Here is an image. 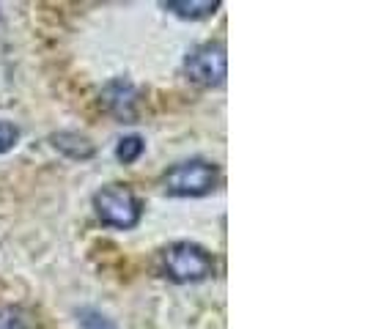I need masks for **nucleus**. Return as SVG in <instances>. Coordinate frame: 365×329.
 <instances>
[{
  "label": "nucleus",
  "instance_id": "nucleus-1",
  "mask_svg": "<svg viewBox=\"0 0 365 329\" xmlns=\"http://www.w3.org/2000/svg\"><path fill=\"white\" fill-rule=\"evenodd\" d=\"M163 266L176 283H198L215 272V258L192 241H176L163 253Z\"/></svg>",
  "mask_w": 365,
  "mask_h": 329
},
{
  "label": "nucleus",
  "instance_id": "nucleus-2",
  "mask_svg": "<svg viewBox=\"0 0 365 329\" xmlns=\"http://www.w3.org/2000/svg\"><path fill=\"white\" fill-rule=\"evenodd\" d=\"M96 214L105 225L113 228H135L140 219V201L135 198V192L121 187V184H108L93 195Z\"/></svg>",
  "mask_w": 365,
  "mask_h": 329
},
{
  "label": "nucleus",
  "instance_id": "nucleus-3",
  "mask_svg": "<svg viewBox=\"0 0 365 329\" xmlns=\"http://www.w3.org/2000/svg\"><path fill=\"white\" fill-rule=\"evenodd\" d=\"M217 184V167L206 160H190V162L173 164L163 176V187L168 195H206Z\"/></svg>",
  "mask_w": 365,
  "mask_h": 329
},
{
  "label": "nucleus",
  "instance_id": "nucleus-4",
  "mask_svg": "<svg viewBox=\"0 0 365 329\" xmlns=\"http://www.w3.org/2000/svg\"><path fill=\"white\" fill-rule=\"evenodd\" d=\"M225 47L217 41H206L198 44L184 61V72L190 74L192 83L198 85H220L225 80Z\"/></svg>",
  "mask_w": 365,
  "mask_h": 329
},
{
  "label": "nucleus",
  "instance_id": "nucleus-5",
  "mask_svg": "<svg viewBox=\"0 0 365 329\" xmlns=\"http://www.w3.org/2000/svg\"><path fill=\"white\" fill-rule=\"evenodd\" d=\"M105 105H108V110L113 113V115H118L121 121H129L135 113H132V108H135V88L129 85L127 80H113L108 88H105Z\"/></svg>",
  "mask_w": 365,
  "mask_h": 329
},
{
  "label": "nucleus",
  "instance_id": "nucleus-6",
  "mask_svg": "<svg viewBox=\"0 0 365 329\" xmlns=\"http://www.w3.org/2000/svg\"><path fill=\"white\" fill-rule=\"evenodd\" d=\"M53 146L58 151H63L66 157H72V160H88L93 154V146L86 137H80L77 132H58V135H53Z\"/></svg>",
  "mask_w": 365,
  "mask_h": 329
},
{
  "label": "nucleus",
  "instance_id": "nucleus-7",
  "mask_svg": "<svg viewBox=\"0 0 365 329\" xmlns=\"http://www.w3.org/2000/svg\"><path fill=\"white\" fill-rule=\"evenodd\" d=\"M165 9L176 11V14L184 19H201V17L215 14L220 9V3L217 0H168Z\"/></svg>",
  "mask_w": 365,
  "mask_h": 329
},
{
  "label": "nucleus",
  "instance_id": "nucleus-8",
  "mask_svg": "<svg viewBox=\"0 0 365 329\" xmlns=\"http://www.w3.org/2000/svg\"><path fill=\"white\" fill-rule=\"evenodd\" d=\"M140 154H143V140H140L138 135H129V137H124V140L118 143V148H115V157H118L124 164L135 162Z\"/></svg>",
  "mask_w": 365,
  "mask_h": 329
},
{
  "label": "nucleus",
  "instance_id": "nucleus-9",
  "mask_svg": "<svg viewBox=\"0 0 365 329\" xmlns=\"http://www.w3.org/2000/svg\"><path fill=\"white\" fill-rule=\"evenodd\" d=\"M17 137H19V129L11 124V121H3L0 118V154H6L9 148L17 143Z\"/></svg>",
  "mask_w": 365,
  "mask_h": 329
},
{
  "label": "nucleus",
  "instance_id": "nucleus-10",
  "mask_svg": "<svg viewBox=\"0 0 365 329\" xmlns=\"http://www.w3.org/2000/svg\"><path fill=\"white\" fill-rule=\"evenodd\" d=\"M0 329H25L22 318L14 310H0Z\"/></svg>",
  "mask_w": 365,
  "mask_h": 329
}]
</instances>
